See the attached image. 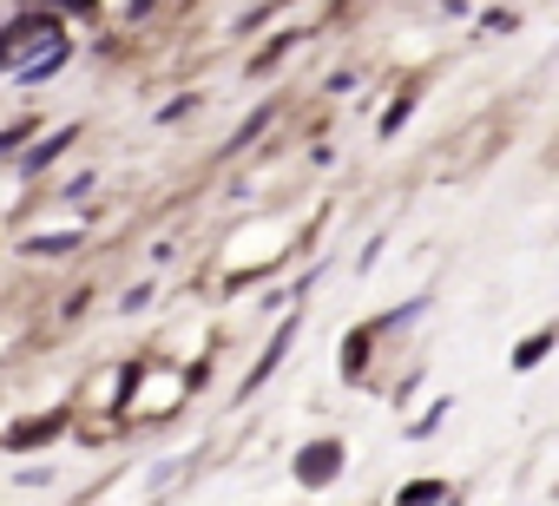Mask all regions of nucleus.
Masks as SVG:
<instances>
[{
    "instance_id": "1",
    "label": "nucleus",
    "mask_w": 559,
    "mask_h": 506,
    "mask_svg": "<svg viewBox=\"0 0 559 506\" xmlns=\"http://www.w3.org/2000/svg\"><path fill=\"white\" fill-rule=\"evenodd\" d=\"M27 47H40V53H47V47H60V21H53V14H27V21H14L8 34H0V67L21 60Z\"/></svg>"
},
{
    "instance_id": "2",
    "label": "nucleus",
    "mask_w": 559,
    "mask_h": 506,
    "mask_svg": "<svg viewBox=\"0 0 559 506\" xmlns=\"http://www.w3.org/2000/svg\"><path fill=\"white\" fill-rule=\"evenodd\" d=\"M336 467H343V447H336V441H317V447L297 454V480H304V486H330Z\"/></svg>"
},
{
    "instance_id": "3",
    "label": "nucleus",
    "mask_w": 559,
    "mask_h": 506,
    "mask_svg": "<svg viewBox=\"0 0 559 506\" xmlns=\"http://www.w3.org/2000/svg\"><path fill=\"white\" fill-rule=\"evenodd\" d=\"M290 342H297V323H284V329H276V342H270V349H263V362L250 369V388H263V375H270L276 362H284V349H290Z\"/></svg>"
},
{
    "instance_id": "4",
    "label": "nucleus",
    "mask_w": 559,
    "mask_h": 506,
    "mask_svg": "<svg viewBox=\"0 0 559 506\" xmlns=\"http://www.w3.org/2000/svg\"><path fill=\"white\" fill-rule=\"evenodd\" d=\"M73 138H80V132H53L47 145H34V152H27V171H40V165H53V158H60V152L73 145Z\"/></svg>"
},
{
    "instance_id": "5",
    "label": "nucleus",
    "mask_w": 559,
    "mask_h": 506,
    "mask_svg": "<svg viewBox=\"0 0 559 506\" xmlns=\"http://www.w3.org/2000/svg\"><path fill=\"white\" fill-rule=\"evenodd\" d=\"M435 499H448V486H441V480H415V486H402L395 506H435Z\"/></svg>"
},
{
    "instance_id": "6",
    "label": "nucleus",
    "mask_w": 559,
    "mask_h": 506,
    "mask_svg": "<svg viewBox=\"0 0 559 506\" xmlns=\"http://www.w3.org/2000/svg\"><path fill=\"white\" fill-rule=\"evenodd\" d=\"M546 349H552V336L539 329V336H526V342H520V356H513V362H520V369H533V362H539Z\"/></svg>"
},
{
    "instance_id": "7",
    "label": "nucleus",
    "mask_w": 559,
    "mask_h": 506,
    "mask_svg": "<svg viewBox=\"0 0 559 506\" xmlns=\"http://www.w3.org/2000/svg\"><path fill=\"white\" fill-rule=\"evenodd\" d=\"M73 243H80V237H73V230H67V237H34V243H27V250H40V257H60V250H73Z\"/></svg>"
},
{
    "instance_id": "8",
    "label": "nucleus",
    "mask_w": 559,
    "mask_h": 506,
    "mask_svg": "<svg viewBox=\"0 0 559 506\" xmlns=\"http://www.w3.org/2000/svg\"><path fill=\"white\" fill-rule=\"evenodd\" d=\"M60 8H67V14H93V8H99V0H60Z\"/></svg>"
}]
</instances>
